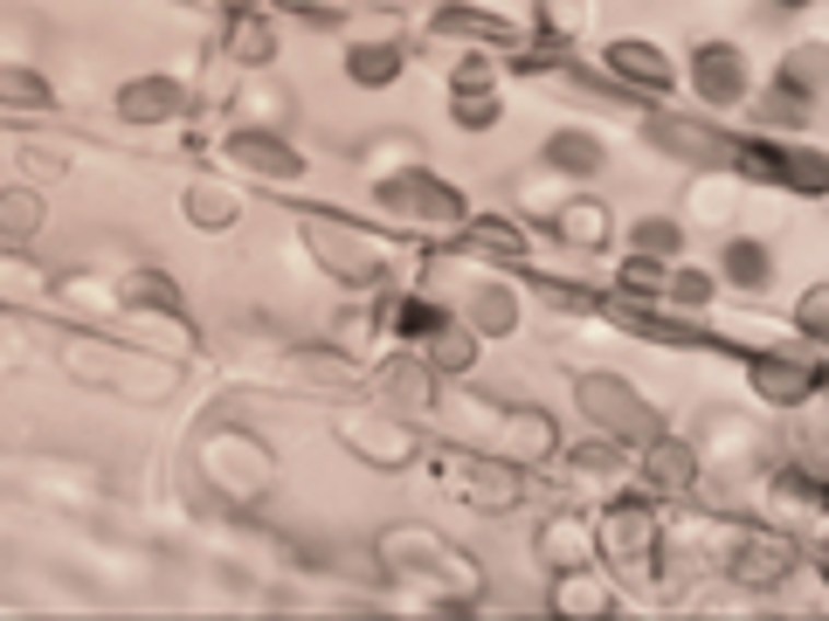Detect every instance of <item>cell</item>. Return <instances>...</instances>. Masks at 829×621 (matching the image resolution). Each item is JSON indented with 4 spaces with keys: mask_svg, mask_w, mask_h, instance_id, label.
Here are the masks:
<instances>
[{
    "mask_svg": "<svg viewBox=\"0 0 829 621\" xmlns=\"http://www.w3.org/2000/svg\"><path fill=\"white\" fill-rule=\"evenodd\" d=\"M547 160H553L560 173H602L608 152L587 139V131H553V139H547Z\"/></svg>",
    "mask_w": 829,
    "mask_h": 621,
    "instance_id": "ba28073f",
    "label": "cell"
},
{
    "mask_svg": "<svg viewBox=\"0 0 829 621\" xmlns=\"http://www.w3.org/2000/svg\"><path fill=\"white\" fill-rule=\"evenodd\" d=\"M581 408L595 414L608 435H637V442L657 435V414H650V408H643L622 380H587V387H581Z\"/></svg>",
    "mask_w": 829,
    "mask_h": 621,
    "instance_id": "6da1fadb",
    "label": "cell"
},
{
    "mask_svg": "<svg viewBox=\"0 0 829 621\" xmlns=\"http://www.w3.org/2000/svg\"><path fill=\"white\" fill-rule=\"evenodd\" d=\"M637 249H650V256H670V249H678V229H670V221H643V229H637Z\"/></svg>",
    "mask_w": 829,
    "mask_h": 621,
    "instance_id": "ffe728a7",
    "label": "cell"
},
{
    "mask_svg": "<svg viewBox=\"0 0 829 621\" xmlns=\"http://www.w3.org/2000/svg\"><path fill=\"white\" fill-rule=\"evenodd\" d=\"M670 291H678L685 304H698V297H705V277H678V283H670Z\"/></svg>",
    "mask_w": 829,
    "mask_h": 621,
    "instance_id": "d4e9b609",
    "label": "cell"
},
{
    "mask_svg": "<svg viewBox=\"0 0 829 621\" xmlns=\"http://www.w3.org/2000/svg\"><path fill=\"white\" fill-rule=\"evenodd\" d=\"M35 221H42L35 194H0V229H8V235H35Z\"/></svg>",
    "mask_w": 829,
    "mask_h": 621,
    "instance_id": "4fadbf2b",
    "label": "cell"
},
{
    "mask_svg": "<svg viewBox=\"0 0 829 621\" xmlns=\"http://www.w3.org/2000/svg\"><path fill=\"white\" fill-rule=\"evenodd\" d=\"M822 310H829V297H822V291H809V304H802V325L816 331V325H822Z\"/></svg>",
    "mask_w": 829,
    "mask_h": 621,
    "instance_id": "cb8c5ba5",
    "label": "cell"
},
{
    "mask_svg": "<svg viewBox=\"0 0 829 621\" xmlns=\"http://www.w3.org/2000/svg\"><path fill=\"white\" fill-rule=\"evenodd\" d=\"M0 97H28V104H42V97H49V91H42L35 77H21V70H8V77H0Z\"/></svg>",
    "mask_w": 829,
    "mask_h": 621,
    "instance_id": "7402d4cb",
    "label": "cell"
},
{
    "mask_svg": "<svg viewBox=\"0 0 829 621\" xmlns=\"http://www.w3.org/2000/svg\"><path fill=\"white\" fill-rule=\"evenodd\" d=\"M698 91H705V104H733L739 97V49H698Z\"/></svg>",
    "mask_w": 829,
    "mask_h": 621,
    "instance_id": "5b68a950",
    "label": "cell"
},
{
    "mask_svg": "<svg viewBox=\"0 0 829 621\" xmlns=\"http://www.w3.org/2000/svg\"><path fill=\"white\" fill-rule=\"evenodd\" d=\"M125 118H166V110H180V91L173 83H125Z\"/></svg>",
    "mask_w": 829,
    "mask_h": 621,
    "instance_id": "30bf717a",
    "label": "cell"
},
{
    "mask_svg": "<svg viewBox=\"0 0 829 621\" xmlns=\"http://www.w3.org/2000/svg\"><path fill=\"white\" fill-rule=\"evenodd\" d=\"M602 221H608V214H602L595 201H574V208L560 214V229H567V242H602Z\"/></svg>",
    "mask_w": 829,
    "mask_h": 621,
    "instance_id": "9a60e30c",
    "label": "cell"
},
{
    "mask_svg": "<svg viewBox=\"0 0 829 621\" xmlns=\"http://www.w3.org/2000/svg\"><path fill=\"white\" fill-rule=\"evenodd\" d=\"M789 8H802V0H789Z\"/></svg>",
    "mask_w": 829,
    "mask_h": 621,
    "instance_id": "484cf974",
    "label": "cell"
},
{
    "mask_svg": "<svg viewBox=\"0 0 829 621\" xmlns=\"http://www.w3.org/2000/svg\"><path fill=\"white\" fill-rule=\"evenodd\" d=\"M768 270H774V262H768V249H760V242H733V249H726V277L747 283V291H760V283H768Z\"/></svg>",
    "mask_w": 829,
    "mask_h": 621,
    "instance_id": "8fae6325",
    "label": "cell"
},
{
    "mask_svg": "<svg viewBox=\"0 0 829 621\" xmlns=\"http://www.w3.org/2000/svg\"><path fill=\"white\" fill-rule=\"evenodd\" d=\"M608 70L629 77V83H643V91H664V83H670V62L650 49V42H616V49H608Z\"/></svg>",
    "mask_w": 829,
    "mask_h": 621,
    "instance_id": "3957f363",
    "label": "cell"
},
{
    "mask_svg": "<svg viewBox=\"0 0 829 621\" xmlns=\"http://www.w3.org/2000/svg\"><path fill=\"white\" fill-rule=\"evenodd\" d=\"M650 477H657V483H670V491H678V483H691V456H685V449H670V442H664V449L650 456Z\"/></svg>",
    "mask_w": 829,
    "mask_h": 621,
    "instance_id": "2e32d148",
    "label": "cell"
},
{
    "mask_svg": "<svg viewBox=\"0 0 829 621\" xmlns=\"http://www.w3.org/2000/svg\"><path fill=\"white\" fill-rule=\"evenodd\" d=\"M470 491H477V504H484V512H505V504L518 497V477H512V470H477Z\"/></svg>",
    "mask_w": 829,
    "mask_h": 621,
    "instance_id": "7c38bea8",
    "label": "cell"
},
{
    "mask_svg": "<svg viewBox=\"0 0 829 621\" xmlns=\"http://www.w3.org/2000/svg\"><path fill=\"white\" fill-rule=\"evenodd\" d=\"M470 318H477V331H512V297L505 291H477Z\"/></svg>",
    "mask_w": 829,
    "mask_h": 621,
    "instance_id": "5bb4252c",
    "label": "cell"
},
{
    "mask_svg": "<svg viewBox=\"0 0 829 621\" xmlns=\"http://www.w3.org/2000/svg\"><path fill=\"white\" fill-rule=\"evenodd\" d=\"M650 131H657V145H664V152H678V160H691V166H719V160H733V145L719 139V131H705V125L657 118Z\"/></svg>",
    "mask_w": 829,
    "mask_h": 621,
    "instance_id": "7a4b0ae2",
    "label": "cell"
},
{
    "mask_svg": "<svg viewBox=\"0 0 829 621\" xmlns=\"http://www.w3.org/2000/svg\"><path fill=\"white\" fill-rule=\"evenodd\" d=\"M353 77H360V83L395 77V49H360V56H353Z\"/></svg>",
    "mask_w": 829,
    "mask_h": 621,
    "instance_id": "ac0fdd59",
    "label": "cell"
},
{
    "mask_svg": "<svg viewBox=\"0 0 829 621\" xmlns=\"http://www.w3.org/2000/svg\"><path fill=\"white\" fill-rule=\"evenodd\" d=\"M739 552H747V560H733V573H739L747 587H768V581H781V573H789V539H747Z\"/></svg>",
    "mask_w": 829,
    "mask_h": 621,
    "instance_id": "8992f818",
    "label": "cell"
},
{
    "mask_svg": "<svg viewBox=\"0 0 829 621\" xmlns=\"http://www.w3.org/2000/svg\"><path fill=\"white\" fill-rule=\"evenodd\" d=\"M401 331H408V339H429V331H443V310H435V304H408Z\"/></svg>",
    "mask_w": 829,
    "mask_h": 621,
    "instance_id": "d6986e66",
    "label": "cell"
},
{
    "mask_svg": "<svg viewBox=\"0 0 829 621\" xmlns=\"http://www.w3.org/2000/svg\"><path fill=\"white\" fill-rule=\"evenodd\" d=\"M657 283H664V277L650 270V262H629V291H657Z\"/></svg>",
    "mask_w": 829,
    "mask_h": 621,
    "instance_id": "603a6c76",
    "label": "cell"
},
{
    "mask_svg": "<svg viewBox=\"0 0 829 621\" xmlns=\"http://www.w3.org/2000/svg\"><path fill=\"white\" fill-rule=\"evenodd\" d=\"M754 387L768 394V401H802V394H809V366H795V360H760V366H754Z\"/></svg>",
    "mask_w": 829,
    "mask_h": 621,
    "instance_id": "9c48e42d",
    "label": "cell"
},
{
    "mask_svg": "<svg viewBox=\"0 0 829 621\" xmlns=\"http://www.w3.org/2000/svg\"><path fill=\"white\" fill-rule=\"evenodd\" d=\"M187 208H194V214H201V229H222V221L235 214L229 201H214V194H194V201H187Z\"/></svg>",
    "mask_w": 829,
    "mask_h": 621,
    "instance_id": "44dd1931",
    "label": "cell"
},
{
    "mask_svg": "<svg viewBox=\"0 0 829 621\" xmlns=\"http://www.w3.org/2000/svg\"><path fill=\"white\" fill-rule=\"evenodd\" d=\"M387 208H422L429 221H456V214H464V208H456V194H443L435 180H422V173L401 180V187H387Z\"/></svg>",
    "mask_w": 829,
    "mask_h": 621,
    "instance_id": "52a82bcc",
    "label": "cell"
},
{
    "mask_svg": "<svg viewBox=\"0 0 829 621\" xmlns=\"http://www.w3.org/2000/svg\"><path fill=\"white\" fill-rule=\"evenodd\" d=\"M229 160H243L256 173H277V180H291V173H297V152L277 145V139H256V131H235V139H229Z\"/></svg>",
    "mask_w": 829,
    "mask_h": 621,
    "instance_id": "277c9868",
    "label": "cell"
},
{
    "mask_svg": "<svg viewBox=\"0 0 829 621\" xmlns=\"http://www.w3.org/2000/svg\"><path fill=\"white\" fill-rule=\"evenodd\" d=\"M235 56H243V62L270 56V28H264V21H243V28H235Z\"/></svg>",
    "mask_w": 829,
    "mask_h": 621,
    "instance_id": "e0dca14e",
    "label": "cell"
}]
</instances>
